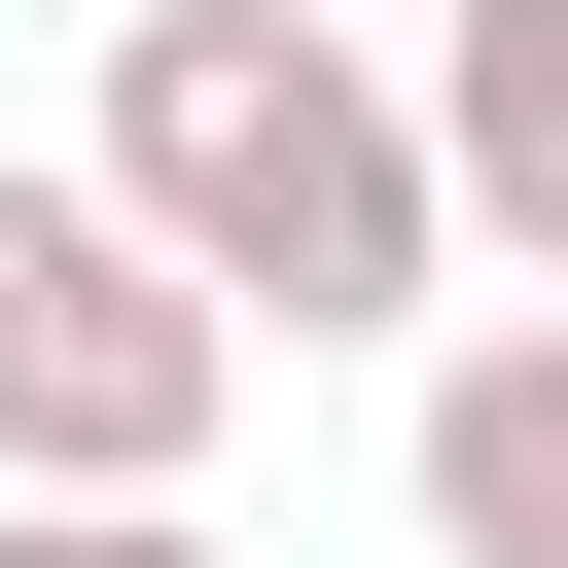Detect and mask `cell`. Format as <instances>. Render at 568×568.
Here are the masks:
<instances>
[{
    "instance_id": "cell-1",
    "label": "cell",
    "mask_w": 568,
    "mask_h": 568,
    "mask_svg": "<svg viewBox=\"0 0 568 568\" xmlns=\"http://www.w3.org/2000/svg\"><path fill=\"white\" fill-rule=\"evenodd\" d=\"M248 355H390L462 284V178H426V71H355V0H106V142H71Z\"/></svg>"
},
{
    "instance_id": "cell-2",
    "label": "cell",
    "mask_w": 568,
    "mask_h": 568,
    "mask_svg": "<svg viewBox=\"0 0 568 568\" xmlns=\"http://www.w3.org/2000/svg\"><path fill=\"white\" fill-rule=\"evenodd\" d=\"M213 426H248V320L106 178H0V497H213Z\"/></svg>"
},
{
    "instance_id": "cell-3",
    "label": "cell",
    "mask_w": 568,
    "mask_h": 568,
    "mask_svg": "<svg viewBox=\"0 0 568 568\" xmlns=\"http://www.w3.org/2000/svg\"><path fill=\"white\" fill-rule=\"evenodd\" d=\"M390 497H426V568H568V320H462L390 390Z\"/></svg>"
},
{
    "instance_id": "cell-4",
    "label": "cell",
    "mask_w": 568,
    "mask_h": 568,
    "mask_svg": "<svg viewBox=\"0 0 568 568\" xmlns=\"http://www.w3.org/2000/svg\"><path fill=\"white\" fill-rule=\"evenodd\" d=\"M426 178H462V248L568 320V0H426Z\"/></svg>"
},
{
    "instance_id": "cell-5",
    "label": "cell",
    "mask_w": 568,
    "mask_h": 568,
    "mask_svg": "<svg viewBox=\"0 0 568 568\" xmlns=\"http://www.w3.org/2000/svg\"><path fill=\"white\" fill-rule=\"evenodd\" d=\"M0 568H248L213 497H0Z\"/></svg>"
}]
</instances>
